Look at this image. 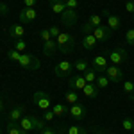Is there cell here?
Wrapping results in <instances>:
<instances>
[{"label":"cell","mask_w":134,"mask_h":134,"mask_svg":"<svg viewBox=\"0 0 134 134\" xmlns=\"http://www.w3.org/2000/svg\"><path fill=\"white\" fill-rule=\"evenodd\" d=\"M111 34H113V31H111L107 25H98V27H95V31H93V36L97 38L98 43L109 41V40H111Z\"/></svg>","instance_id":"4"},{"label":"cell","mask_w":134,"mask_h":134,"mask_svg":"<svg viewBox=\"0 0 134 134\" xmlns=\"http://www.w3.org/2000/svg\"><path fill=\"white\" fill-rule=\"evenodd\" d=\"M127 2H129V0H127Z\"/></svg>","instance_id":"49"},{"label":"cell","mask_w":134,"mask_h":134,"mask_svg":"<svg viewBox=\"0 0 134 134\" xmlns=\"http://www.w3.org/2000/svg\"><path fill=\"white\" fill-rule=\"evenodd\" d=\"M107 59L111 61V64H116L118 66L120 63H124L127 59V52H125V48H114V50L109 52Z\"/></svg>","instance_id":"8"},{"label":"cell","mask_w":134,"mask_h":134,"mask_svg":"<svg viewBox=\"0 0 134 134\" xmlns=\"http://www.w3.org/2000/svg\"><path fill=\"white\" fill-rule=\"evenodd\" d=\"M2 109H4V100L0 98V111H2Z\"/></svg>","instance_id":"44"},{"label":"cell","mask_w":134,"mask_h":134,"mask_svg":"<svg viewBox=\"0 0 134 134\" xmlns=\"http://www.w3.org/2000/svg\"><path fill=\"white\" fill-rule=\"evenodd\" d=\"M7 57H9L11 61H20V57H21V52H18V50H14V48H13V50H9L7 52Z\"/></svg>","instance_id":"32"},{"label":"cell","mask_w":134,"mask_h":134,"mask_svg":"<svg viewBox=\"0 0 134 134\" xmlns=\"http://www.w3.org/2000/svg\"><path fill=\"white\" fill-rule=\"evenodd\" d=\"M105 77H107L111 82H120V81L124 79V72H122L116 64H109V66L105 68Z\"/></svg>","instance_id":"6"},{"label":"cell","mask_w":134,"mask_h":134,"mask_svg":"<svg viewBox=\"0 0 134 134\" xmlns=\"http://www.w3.org/2000/svg\"><path fill=\"white\" fill-rule=\"evenodd\" d=\"M107 66H109V64H107V59H105L104 55H97V57L93 59V63H91V68L97 73L105 72V68H107Z\"/></svg>","instance_id":"13"},{"label":"cell","mask_w":134,"mask_h":134,"mask_svg":"<svg viewBox=\"0 0 134 134\" xmlns=\"http://www.w3.org/2000/svg\"><path fill=\"white\" fill-rule=\"evenodd\" d=\"M122 127H124L125 131H132L134 129V122L131 118H124V122H122Z\"/></svg>","instance_id":"34"},{"label":"cell","mask_w":134,"mask_h":134,"mask_svg":"<svg viewBox=\"0 0 134 134\" xmlns=\"http://www.w3.org/2000/svg\"><path fill=\"white\" fill-rule=\"evenodd\" d=\"M105 16H107V27L111 31H120V27H122L120 16L118 14H113V13H105Z\"/></svg>","instance_id":"14"},{"label":"cell","mask_w":134,"mask_h":134,"mask_svg":"<svg viewBox=\"0 0 134 134\" xmlns=\"http://www.w3.org/2000/svg\"><path fill=\"white\" fill-rule=\"evenodd\" d=\"M7 14H9V7H7V4L0 2V16H7Z\"/></svg>","instance_id":"39"},{"label":"cell","mask_w":134,"mask_h":134,"mask_svg":"<svg viewBox=\"0 0 134 134\" xmlns=\"http://www.w3.org/2000/svg\"><path fill=\"white\" fill-rule=\"evenodd\" d=\"M125 11H127V13H132V14H134V0H129V2L125 4Z\"/></svg>","instance_id":"41"},{"label":"cell","mask_w":134,"mask_h":134,"mask_svg":"<svg viewBox=\"0 0 134 134\" xmlns=\"http://www.w3.org/2000/svg\"><path fill=\"white\" fill-rule=\"evenodd\" d=\"M18 63H20L21 68H25V70H29V72H36V70H40V66H41L40 59H38L36 55H32V54H21V57H20Z\"/></svg>","instance_id":"2"},{"label":"cell","mask_w":134,"mask_h":134,"mask_svg":"<svg viewBox=\"0 0 134 134\" xmlns=\"http://www.w3.org/2000/svg\"><path fill=\"white\" fill-rule=\"evenodd\" d=\"M50 9L55 14H61L63 11H66V0H50Z\"/></svg>","instance_id":"19"},{"label":"cell","mask_w":134,"mask_h":134,"mask_svg":"<svg viewBox=\"0 0 134 134\" xmlns=\"http://www.w3.org/2000/svg\"><path fill=\"white\" fill-rule=\"evenodd\" d=\"M93 31H95V27H93L90 21H86V23L82 25V32L84 34H93Z\"/></svg>","instance_id":"37"},{"label":"cell","mask_w":134,"mask_h":134,"mask_svg":"<svg viewBox=\"0 0 134 134\" xmlns=\"http://www.w3.org/2000/svg\"><path fill=\"white\" fill-rule=\"evenodd\" d=\"M7 134H29V132L20 127V122H11L9 120V124H7Z\"/></svg>","instance_id":"20"},{"label":"cell","mask_w":134,"mask_h":134,"mask_svg":"<svg viewBox=\"0 0 134 134\" xmlns=\"http://www.w3.org/2000/svg\"><path fill=\"white\" fill-rule=\"evenodd\" d=\"M82 93H84V97H88V98H97V97H98V88H97V84L88 82L84 86Z\"/></svg>","instance_id":"17"},{"label":"cell","mask_w":134,"mask_h":134,"mask_svg":"<svg viewBox=\"0 0 134 134\" xmlns=\"http://www.w3.org/2000/svg\"><path fill=\"white\" fill-rule=\"evenodd\" d=\"M55 43H57V50L61 54H70L75 47V38L70 32H61L57 38H55Z\"/></svg>","instance_id":"1"},{"label":"cell","mask_w":134,"mask_h":134,"mask_svg":"<svg viewBox=\"0 0 134 134\" xmlns=\"http://www.w3.org/2000/svg\"><path fill=\"white\" fill-rule=\"evenodd\" d=\"M64 100H66L68 104H72V105H73V104H77V102H79V91L70 90V91L64 95Z\"/></svg>","instance_id":"23"},{"label":"cell","mask_w":134,"mask_h":134,"mask_svg":"<svg viewBox=\"0 0 134 134\" xmlns=\"http://www.w3.org/2000/svg\"><path fill=\"white\" fill-rule=\"evenodd\" d=\"M7 32H9L11 38L16 41V40H21V38L25 36V27H23V25H20V23H14V25H9Z\"/></svg>","instance_id":"10"},{"label":"cell","mask_w":134,"mask_h":134,"mask_svg":"<svg viewBox=\"0 0 134 134\" xmlns=\"http://www.w3.org/2000/svg\"><path fill=\"white\" fill-rule=\"evenodd\" d=\"M23 111H25L23 105H16V107H13L11 113H9V120H11V122H20L21 118H23Z\"/></svg>","instance_id":"18"},{"label":"cell","mask_w":134,"mask_h":134,"mask_svg":"<svg viewBox=\"0 0 134 134\" xmlns=\"http://www.w3.org/2000/svg\"><path fill=\"white\" fill-rule=\"evenodd\" d=\"M125 43L134 47V29H129V31L125 32Z\"/></svg>","instance_id":"31"},{"label":"cell","mask_w":134,"mask_h":134,"mask_svg":"<svg viewBox=\"0 0 134 134\" xmlns=\"http://www.w3.org/2000/svg\"><path fill=\"white\" fill-rule=\"evenodd\" d=\"M36 16H38V13L34 11V7H23V9L20 11V21L23 25L32 23V21L36 20Z\"/></svg>","instance_id":"9"},{"label":"cell","mask_w":134,"mask_h":134,"mask_svg":"<svg viewBox=\"0 0 134 134\" xmlns=\"http://www.w3.org/2000/svg\"><path fill=\"white\" fill-rule=\"evenodd\" d=\"M73 68H75L77 72H82L84 73L88 68H90V64H88V61H86V59H77V61L73 63Z\"/></svg>","instance_id":"24"},{"label":"cell","mask_w":134,"mask_h":134,"mask_svg":"<svg viewBox=\"0 0 134 134\" xmlns=\"http://www.w3.org/2000/svg\"><path fill=\"white\" fill-rule=\"evenodd\" d=\"M41 134H55V132H54L52 129H47V127H45V129L41 131Z\"/></svg>","instance_id":"43"},{"label":"cell","mask_w":134,"mask_h":134,"mask_svg":"<svg viewBox=\"0 0 134 134\" xmlns=\"http://www.w3.org/2000/svg\"><path fill=\"white\" fill-rule=\"evenodd\" d=\"M68 114L72 116L73 120H82L84 116H86V107H84L82 104L77 102V104H73L72 107H70V113Z\"/></svg>","instance_id":"11"},{"label":"cell","mask_w":134,"mask_h":134,"mask_svg":"<svg viewBox=\"0 0 134 134\" xmlns=\"http://www.w3.org/2000/svg\"><path fill=\"white\" fill-rule=\"evenodd\" d=\"M20 127L23 131H27V132H31L34 131V127H32V120H31V114H27V116H23L20 120Z\"/></svg>","instance_id":"22"},{"label":"cell","mask_w":134,"mask_h":134,"mask_svg":"<svg viewBox=\"0 0 134 134\" xmlns=\"http://www.w3.org/2000/svg\"><path fill=\"white\" fill-rule=\"evenodd\" d=\"M97 77H98V73L95 72L93 68H88V70L84 72V79H86V82H93V84H95Z\"/></svg>","instance_id":"26"},{"label":"cell","mask_w":134,"mask_h":134,"mask_svg":"<svg viewBox=\"0 0 134 134\" xmlns=\"http://www.w3.org/2000/svg\"><path fill=\"white\" fill-rule=\"evenodd\" d=\"M31 120H32V127H34V131H40V132H41L43 129H45V120L38 118V116H32V114H31Z\"/></svg>","instance_id":"25"},{"label":"cell","mask_w":134,"mask_h":134,"mask_svg":"<svg viewBox=\"0 0 134 134\" xmlns=\"http://www.w3.org/2000/svg\"><path fill=\"white\" fill-rule=\"evenodd\" d=\"M52 111H54L55 116H64V114L70 113V109H68L66 105H63V104H54V105H52Z\"/></svg>","instance_id":"21"},{"label":"cell","mask_w":134,"mask_h":134,"mask_svg":"<svg viewBox=\"0 0 134 134\" xmlns=\"http://www.w3.org/2000/svg\"><path fill=\"white\" fill-rule=\"evenodd\" d=\"M66 134H86V131H84L81 125H70Z\"/></svg>","instance_id":"28"},{"label":"cell","mask_w":134,"mask_h":134,"mask_svg":"<svg viewBox=\"0 0 134 134\" xmlns=\"http://www.w3.org/2000/svg\"><path fill=\"white\" fill-rule=\"evenodd\" d=\"M124 91L129 95V98L134 95V82H131V81H127V82H124Z\"/></svg>","instance_id":"30"},{"label":"cell","mask_w":134,"mask_h":134,"mask_svg":"<svg viewBox=\"0 0 134 134\" xmlns=\"http://www.w3.org/2000/svg\"><path fill=\"white\" fill-rule=\"evenodd\" d=\"M0 134H2V129H0Z\"/></svg>","instance_id":"48"},{"label":"cell","mask_w":134,"mask_h":134,"mask_svg":"<svg viewBox=\"0 0 134 134\" xmlns=\"http://www.w3.org/2000/svg\"><path fill=\"white\" fill-rule=\"evenodd\" d=\"M40 38H41L43 41H48V40H52L50 31H48V29H41V31H40Z\"/></svg>","instance_id":"35"},{"label":"cell","mask_w":134,"mask_h":134,"mask_svg":"<svg viewBox=\"0 0 134 134\" xmlns=\"http://www.w3.org/2000/svg\"><path fill=\"white\" fill-rule=\"evenodd\" d=\"M59 16H61L63 25H66V27H73V25L77 23V11H75V9H66V11H63Z\"/></svg>","instance_id":"7"},{"label":"cell","mask_w":134,"mask_h":134,"mask_svg":"<svg viewBox=\"0 0 134 134\" xmlns=\"http://www.w3.org/2000/svg\"><path fill=\"white\" fill-rule=\"evenodd\" d=\"M55 52H57V43H55V40L43 41V54H45V57H54Z\"/></svg>","instance_id":"15"},{"label":"cell","mask_w":134,"mask_h":134,"mask_svg":"<svg viewBox=\"0 0 134 134\" xmlns=\"http://www.w3.org/2000/svg\"><path fill=\"white\" fill-rule=\"evenodd\" d=\"M86 84L88 82H86L84 75H77V77H72V79H70L68 86H70V90H73V91H82Z\"/></svg>","instance_id":"12"},{"label":"cell","mask_w":134,"mask_h":134,"mask_svg":"<svg viewBox=\"0 0 134 134\" xmlns=\"http://www.w3.org/2000/svg\"><path fill=\"white\" fill-rule=\"evenodd\" d=\"M23 4H25V7H34L36 5V0H23Z\"/></svg>","instance_id":"42"},{"label":"cell","mask_w":134,"mask_h":134,"mask_svg":"<svg viewBox=\"0 0 134 134\" xmlns=\"http://www.w3.org/2000/svg\"><path fill=\"white\" fill-rule=\"evenodd\" d=\"M131 132H132V134H134V129H132V131H131Z\"/></svg>","instance_id":"47"},{"label":"cell","mask_w":134,"mask_h":134,"mask_svg":"<svg viewBox=\"0 0 134 134\" xmlns=\"http://www.w3.org/2000/svg\"><path fill=\"white\" fill-rule=\"evenodd\" d=\"M72 70H73V63H70V61H61V63H57L55 66H54V73L57 75V77H68L70 73H72Z\"/></svg>","instance_id":"5"},{"label":"cell","mask_w":134,"mask_h":134,"mask_svg":"<svg viewBox=\"0 0 134 134\" xmlns=\"http://www.w3.org/2000/svg\"><path fill=\"white\" fill-rule=\"evenodd\" d=\"M48 31H50V36H52V40H55V38H57V36L61 34V31H59V27H55V25H52V27L48 29Z\"/></svg>","instance_id":"38"},{"label":"cell","mask_w":134,"mask_h":134,"mask_svg":"<svg viewBox=\"0 0 134 134\" xmlns=\"http://www.w3.org/2000/svg\"><path fill=\"white\" fill-rule=\"evenodd\" d=\"M25 48H27V43L23 41V40H16V41H14V50L25 52Z\"/></svg>","instance_id":"33"},{"label":"cell","mask_w":134,"mask_h":134,"mask_svg":"<svg viewBox=\"0 0 134 134\" xmlns=\"http://www.w3.org/2000/svg\"><path fill=\"white\" fill-rule=\"evenodd\" d=\"M81 43H82V48L84 50H93L95 47H97V38L93 36V34H84V38L81 40Z\"/></svg>","instance_id":"16"},{"label":"cell","mask_w":134,"mask_h":134,"mask_svg":"<svg viewBox=\"0 0 134 134\" xmlns=\"http://www.w3.org/2000/svg\"><path fill=\"white\" fill-rule=\"evenodd\" d=\"M54 118H55V114H54L52 109H48V111H45V113H43V120H45V122H52Z\"/></svg>","instance_id":"36"},{"label":"cell","mask_w":134,"mask_h":134,"mask_svg":"<svg viewBox=\"0 0 134 134\" xmlns=\"http://www.w3.org/2000/svg\"><path fill=\"white\" fill-rule=\"evenodd\" d=\"M109 82H111V81H109L105 75H98V77H97V81H95V84H97V88H98V90H100V88H107V84H109Z\"/></svg>","instance_id":"27"},{"label":"cell","mask_w":134,"mask_h":134,"mask_svg":"<svg viewBox=\"0 0 134 134\" xmlns=\"http://www.w3.org/2000/svg\"><path fill=\"white\" fill-rule=\"evenodd\" d=\"M79 2L77 0H66V9H77Z\"/></svg>","instance_id":"40"},{"label":"cell","mask_w":134,"mask_h":134,"mask_svg":"<svg viewBox=\"0 0 134 134\" xmlns=\"http://www.w3.org/2000/svg\"><path fill=\"white\" fill-rule=\"evenodd\" d=\"M32 100L36 104V107L38 109H41V111H48L52 105V97L48 93L45 91H36L34 93V97H32Z\"/></svg>","instance_id":"3"},{"label":"cell","mask_w":134,"mask_h":134,"mask_svg":"<svg viewBox=\"0 0 134 134\" xmlns=\"http://www.w3.org/2000/svg\"><path fill=\"white\" fill-rule=\"evenodd\" d=\"M105 134H114V132H105Z\"/></svg>","instance_id":"46"},{"label":"cell","mask_w":134,"mask_h":134,"mask_svg":"<svg viewBox=\"0 0 134 134\" xmlns=\"http://www.w3.org/2000/svg\"><path fill=\"white\" fill-rule=\"evenodd\" d=\"M131 100H134V95H132V97H131Z\"/></svg>","instance_id":"45"},{"label":"cell","mask_w":134,"mask_h":134,"mask_svg":"<svg viewBox=\"0 0 134 134\" xmlns=\"http://www.w3.org/2000/svg\"><path fill=\"white\" fill-rule=\"evenodd\" d=\"M88 21L91 23L93 27H98V25H102V16H100V14H91Z\"/></svg>","instance_id":"29"}]
</instances>
